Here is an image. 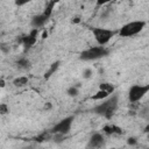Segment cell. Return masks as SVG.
I'll use <instances>...</instances> for the list:
<instances>
[{
  "mask_svg": "<svg viewBox=\"0 0 149 149\" xmlns=\"http://www.w3.org/2000/svg\"><path fill=\"white\" fill-rule=\"evenodd\" d=\"M116 108H118V95L113 94L112 97L106 98L101 104L97 105L92 109V112H94L95 114L102 115L106 119H111L114 115Z\"/></svg>",
  "mask_w": 149,
  "mask_h": 149,
  "instance_id": "1",
  "label": "cell"
},
{
  "mask_svg": "<svg viewBox=\"0 0 149 149\" xmlns=\"http://www.w3.org/2000/svg\"><path fill=\"white\" fill-rule=\"evenodd\" d=\"M147 22L143 20H137V21H130L126 24H123L120 30H119V35L122 37H130L134 36L136 34H139L144 27H146Z\"/></svg>",
  "mask_w": 149,
  "mask_h": 149,
  "instance_id": "2",
  "label": "cell"
},
{
  "mask_svg": "<svg viewBox=\"0 0 149 149\" xmlns=\"http://www.w3.org/2000/svg\"><path fill=\"white\" fill-rule=\"evenodd\" d=\"M108 50L105 47H91L86 50H84L80 54V59L81 61H95L99 58H102L105 56H107Z\"/></svg>",
  "mask_w": 149,
  "mask_h": 149,
  "instance_id": "3",
  "label": "cell"
},
{
  "mask_svg": "<svg viewBox=\"0 0 149 149\" xmlns=\"http://www.w3.org/2000/svg\"><path fill=\"white\" fill-rule=\"evenodd\" d=\"M92 34L97 41V43L100 47H104L105 44H107L112 37L116 34L115 30H111V29H106V28H93L92 29Z\"/></svg>",
  "mask_w": 149,
  "mask_h": 149,
  "instance_id": "4",
  "label": "cell"
},
{
  "mask_svg": "<svg viewBox=\"0 0 149 149\" xmlns=\"http://www.w3.org/2000/svg\"><path fill=\"white\" fill-rule=\"evenodd\" d=\"M148 91H149V85H133L128 92L129 102L132 104L137 102L148 93Z\"/></svg>",
  "mask_w": 149,
  "mask_h": 149,
  "instance_id": "5",
  "label": "cell"
},
{
  "mask_svg": "<svg viewBox=\"0 0 149 149\" xmlns=\"http://www.w3.org/2000/svg\"><path fill=\"white\" fill-rule=\"evenodd\" d=\"M73 116H68V118H64L62 119L58 123H56L52 128H51V132L55 133V134H59V135H65L70 132L71 129V126H72V122H73Z\"/></svg>",
  "mask_w": 149,
  "mask_h": 149,
  "instance_id": "6",
  "label": "cell"
},
{
  "mask_svg": "<svg viewBox=\"0 0 149 149\" xmlns=\"http://www.w3.org/2000/svg\"><path fill=\"white\" fill-rule=\"evenodd\" d=\"M37 33H38V29H33L28 35H26V36H23L21 38V42H22V44H23V47H24L26 50L29 49V48H31L36 43Z\"/></svg>",
  "mask_w": 149,
  "mask_h": 149,
  "instance_id": "7",
  "label": "cell"
},
{
  "mask_svg": "<svg viewBox=\"0 0 149 149\" xmlns=\"http://www.w3.org/2000/svg\"><path fill=\"white\" fill-rule=\"evenodd\" d=\"M105 140H104V136L100 134V133H94L90 140H88V144H87V148L88 149H98L100 148L102 144H104Z\"/></svg>",
  "mask_w": 149,
  "mask_h": 149,
  "instance_id": "8",
  "label": "cell"
},
{
  "mask_svg": "<svg viewBox=\"0 0 149 149\" xmlns=\"http://www.w3.org/2000/svg\"><path fill=\"white\" fill-rule=\"evenodd\" d=\"M48 19H49V17H47V16H45V15L42 13V14L35 15V16L31 19L30 24H31L33 29H40L41 27H43V26L45 24V22L48 21Z\"/></svg>",
  "mask_w": 149,
  "mask_h": 149,
  "instance_id": "9",
  "label": "cell"
},
{
  "mask_svg": "<svg viewBox=\"0 0 149 149\" xmlns=\"http://www.w3.org/2000/svg\"><path fill=\"white\" fill-rule=\"evenodd\" d=\"M102 132L105 134H107V135H113V134L120 135V134H122V129L120 127L115 126V125H106V126H104L102 127Z\"/></svg>",
  "mask_w": 149,
  "mask_h": 149,
  "instance_id": "10",
  "label": "cell"
},
{
  "mask_svg": "<svg viewBox=\"0 0 149 149\" xmlns=\"http://www.w3.org/2000/svg\"><path fill=\"white\" fill-rule=\"evenodd\" d=\"M28 77H26V76H21V77H17V78H15L14 80H13V84H14V86H16V87H22V86H24L26 84H28Z\"/></svg>",
  "mask_w": 149,
  "mask_h": 149,
  "instance_id": "11",
  "label": "cell"
},
{
  "mask_svg": "<svg viewBox=\"0 0 149 149\" xmlns=\"http://www.w3.org/2000/svg\"><path fill=\"white\" fill-rule=\"evenodd\" d=\"M99 90L105 91L108 94H112L114 92V86L112 84H109V83H101V84H99Z\"/></svg>",
  "mask_w": 149,
  "mask_h": 149,
  "instance_id": "12",
  "label": "cell"
},
{
  "mask_svg": "<svg viewBox=\"0 0 149 149\" xmlns=\"http://www.w3.org/2000/svg\"><path fill=\"white\" fill-rule=\"evenodd\" d=\"M108 97H109V94H108L107 92L99 90L95 94H93V95L91 97V99H92V100H105V99L108 98Z\"/></svg>",
  "mask_w": 149,
  "mask_h": 149,
  "instance_id": "13",
  "label": "cell"
},
{
  "mask_svg": "<svg viewBox=\"0 0 149 149\" xmlns=\"http://www.w3.org/2000/svg\"><path fill=\"white\" fill-rule=\"evenodd\" d=\"M56 5L55 1H50V2H47V6H45V9L43 12V14L47 16V17H50L51 13H52V9H54V6Z\"/></svg>",
  "mask_w": 149,
  "mask_h": 149,
  "instance_id": "14",
  "label": "cell"
},
{
  "mask_svg": "<svg viewBox=\"0 0 149 149\" xmlns=\"http://www.w3.org/2000/svg\"><path fill=\"white\" fill-rule=\"evenodd\" d=\"M58 66H59V62H56V63H54V64H51V66H50V69L45 72V74H44V78L45 79H48L57 69H58Z\"/></svg>",
  "mask_w": 149,
  "mask_h": 149,
  "instance_id": "15",
  "label": "cell"
},
{
  "mask_svg": "<svg viewBox=\"0 0 149 149\" xmlns=\"http://www.w3.org/2000/svg\"><path fill=\"white\" fill-rule=\"evenodd\" d=\"M16 64H17V66H19V68L26 69V68H28V66H29V61H28L27 58H20V59L16 62Z\"/></svg>",
  "mask_w": 149,
  "mask_h": 149,
  "instance_id": "16",
  "label": "cell"
},
{
  "mask_svg": "<svg viewBox=\"0 0 149 149\" xmlns=\"http://www.w3.org/2000/svg\"><path fill=\"white\" fill-rule=\"evenodd\" d=\"M78 86H79V85L70 86V87L68 88V91H66V92H68V94H69V95H71V97L77 95V94H78Z\"/></svg>",
  "mask_w": 149,
  "mask_h": 149,
  "instance_id": "17",
  "label": "cell"
},
{
  "mask_svg": "<svg viewBox=\"0 0 149 149\" xmlns=\"http://www.w3.org/2000/svg\"><path fill=\"white\" fill-rule=\"evenodd\" d=\"M9 112V107L6 104H0V115H5Z\"/></svg>",
  "mask_w": 149,
  "mask_h": 149,
  "instance_id": "18",
  "label": "cell"
},
{
  "mask_svg": "<svg viewBox=\"0 0 149 149\" xmlns=\"http://www.w3.org/2000/svg\"><path fill=\"white\" fill-rule=\"evenodd\" d=\"M91 74H92V71H91L90 69H86V70L84 71V77H85V78H88Z\"/></svg>",
  "mask_w": 149,
  "mask_h": 149,
  "instance_id": "19",
  "label": "cell"
},
{
  "mask_svg": "<svg viewBox=\"0 0 149 149\" xmlns=\"http://www.w3.org/2000/svg\"><path fill=\"white\" fill-rule=\"evenodd\" d=\"M136 143H137L136 139H134V137H129V139H128V144L133 146V144H136Z\"/></svg>",
  "mask_w": 149,
  "mask_h": 149,
  "instance_id": "20",
  "label": "cell"
},
{
  "mask_svg": "<svg viewBox=\"0 0 149 149\" xmlns=\"http://www.w3.org/2000/svg\"><path fill=\"white\" fill-rule=\"evenodd\" d=\"M50 107H51V104H50V102H48V104L44 105V108H45V109H47V108H50Z\"/></svg>",
  "mask_w": 149,
  "mask_h": 149,
  "instance_id": "21",
  "label": "cell"
},
{
  "mask_svg": "<svg viewBox=\"0 0 149 149\" xmlns=\"http://www.w3.org/2000/svg\"><path fill=\"white\" fill-rule=\"evenodd\" d=\"M5 86V81L2 79H0V87H3Z\"/></svg>",
  "mask_w": 149,
  "mask_h": 149,
  "instance_id": "22",
  "label": "cell"
},
{
  "mask_svg": "<svg viewBox=\"0 0 149 149\" xmlns=\"http://www.w3.org/2000/svg\"><path fill=\"white\" fill-rule=\"evenodd\" d=\"M112 149H113V148H112Z\"/></svg>",
  "mask_w": 149,
  "mask_h": 149,
  "instance_id": "23",
  "label": "cell"
}]
</instances>
